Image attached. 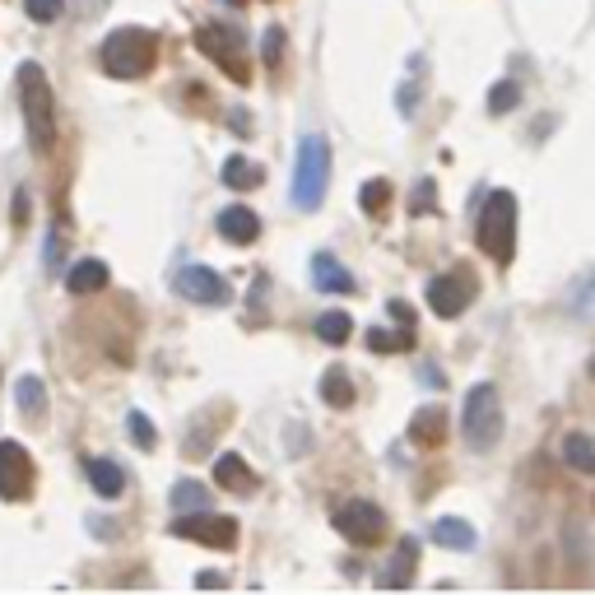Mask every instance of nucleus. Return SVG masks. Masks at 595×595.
Here are the masks:
<instances>
[{
    "instance_id": "9b49d317",
    "label": "nucleus",
    "mask_w": 595,
    "mask_h": 595,
    "mask_svg": "<svg viewBox=\"0 0 595 595\" xmlns=\"http://www.w3.org/2000/svg\"><path fill=\"white\" fill-rule=\"evenodd\" d=\"M172 284H177V293L191 298V303H201V307L228 303V280H224V274H214V270H205V266H182Z\"/></svg>"
},
{
    "instance_id": "c85d7f7f",
    "label": "nucleus",
    "mask_w": 595,
    "mask_h": 595,
    "mask_svg": "<svg viewBox=\"0 0 595 595\" xmlns=\"http://www.w3.org/2000/svg\"><path fill=\"white\" fill-rule=\"evenodd\" d=\"M386 201H391V182H382V177H377V182H363L359 205H363L368 214H382V210H386Z\"/></svg>"
},
{
    "instance_id": "1a4fd4ad",
    "label": "nucleus",
    "mask_w": 595,
    "mask_h": 595,
    "mask_svg": "<svg viewBox=\"0 0 595 595\" xmlns=\"http://www.w3.org/2000/svg\"><path fill=\"white\" fill-rule=\"evenodd\" d=\"M33 493V461L19 442H0V498L24 503Z\"/></svg>"
},
{
    "instance_id": "e433bc0d",
    "label": "nucleus",
    "mask_w": 595,
    "mask_h": 595,
    "mask_svg": "<svg viewBox=\"0 0 595 595\" xmlns=\"http://www.w3.org/2000/svg\"><path fill=\"white\" fill-rule=\"evenodd\" d=\"M224 5H247V0H224Z\"/></svg>"
},
{
    "instance_id": "f03ea898",
    "label": "nucleus",
    "mask_w": 595,
    "mask_h": 595,
    "mask_svg": "<svg viewBox=\"0 0 595 595\" xmlns=\"http://www.w3.org/2000/svg\"><path fill=\"white\" fill-rule=\"evenodd\" d=\"M98 61L112 79H141L154 70L158 61V43L149 29H116L103 37V47H98Z\"/></svg>"
},
{
    "instance_id": "f704fd0d",
    "label": "nucleus",
    "mask_w": 595,
    "mask_h": 595,
    "mask_svg": "<svg viewBox=\"0 0 595 595\" xmlns=\"http://www.w3.org/2000/svg\"><path fill=\"white\" fill-rule=\"evenodd\" d=\"M195 586H224V572H201V577H195Z\"/></svg>"
},
{
    "instance_id": "c9c22d12",
    "label": "nucleus",
    "mask_w": 595,
    "mask_h": 595,
    "mask_svg": "<svg viewBox=\"0 0 595 595\" xmlns=\"http://www.w3.org/2000/svg\"><path fill=\"white\" fill-rule=\"evenodd\" d=\"M103 5H108V0H79V10H85V14H98Z\"/></svg>"
},
{
    "instance_id": "2eb2a0df",
    "label": "nucleus",
    "mask_w": 595,
    "mask_h": 595,
    "mask_svg": "<svg viewBox=\"0 0 595 595\" xmlns=\"http://www.w3.org/2000/svg\"><path fill=\"white\" fill-rule=\"evenodd\" d=\"M214 480H220L228 493H251L256 489V474L237 451H224L220 461H214Z\"/></svg>"
},
{
    "instance_id": "a878e982",
    "label": "nucleus",
    "mask_w": 595,
    "mask_h": 595,
    "mask_svg": "<svg viewBox=\"0 0 595 595\" xmlns=\"http://www.w3.org/2000/svg\"><path fill=\"white\" fill-rule=\"evenodd\" d=\"M172 507H177V512H205V507H210V493H205V484L182 480V484L172 489Z\"/></svg>"
},
{
    "instance_id": "2f4dec72",
    "label": "nucleus",
    "mask_w": 595,
    "mask_h": 595,
    "mask_svg": "<svg viewBox=\"0 0 595 595\" xmlns=\"http://www.w3.org/2000/svg\"><path fill=\"white\" fill-rule=\"evenodd\" d=\"M280 52H284V29H270L266 33V66H280Z\"/></svg>"
},
{
    "instance_id": "4be33fe9",
    "label": "nucleus",
    "mask_w": 595,
    "mask_h": 595,
    "mask_svg": "<svg viewBox=\"0 0 595 595\" xmlns=\"http://www.w3.org/2000/svg\"><path fill=\"white\" fill-rule=\"evenodd\" d=\"M433 540L442 549H474V526L461 517H442V521H433Z\"/></svg>"
},
{
    "instance_id": "6e6552de",
    "label": "nucleus",
    "mask_w": 595,
    "mask_h": 595,
    "mask_svg": "<svg viewBox=\"0 0 595 595\" xmlns=\"http://www.w3.org/2000/svg\"><path fill=\"white\" fill-rule=\"evenodd\" d=\"M335 530H340L349 545H363L368 549L377 540H386V517H382V507L353 498V503H345L340 512H335Z\"/></svg>"
},
{
    "instance_id": "4c0bfd02",
    "label": "nucleus",
    "mask_w": 595,
    "mask_h": 595,
    "mask_svg": "<svg viewBox=\"0 0 595 595\" xmlns=\"http://www.w3.org/2000/svg\"><path fill=\"white\" fill-rule=\"evenodd\" d=\"M591 377H595V359H591Z\"/></svg>"
},
{
    "instance_id": "b1692460",
    "label": "nucleus",
    "mask_w": 595,
    "mask_h": 595,
    "mask_svg": "<svg viewBox=\"0 0 595 595\" xmlns=\"http://www.w3.org/2000/svg\"><path fill=\"white\" fill-rule=\"evenodd\" d=\"M14 405L29 414V419H37V414L47 409V386L37 382V377H19V386H14Z\"/></svg>"
},
{
    "instance_id": "412c9836",
    "label": "nucleus",
    "mask_w": 595,
    "mask_h": 595,
    "mask_svg": "<svg viewBox=\"0 0 595 595\" xmlns=\"http://www.w3.org/2000/svg\"><path fill=\"white\" fill-rule=\"evenodd\" d=\"M322 401L335 405V409H349L353 401H359V391H353V382H349L345 368H330V372L322 377Z\"/></svg>"
},
{
    "instance_id": "7ed1b4c3",
    "label": "nucleus",
    "mask_w": 595,
    "mask_h": 595,
    "mask_svg": "<svg viewBox=\"0 0 595 595\" xmlns=\"http://www.w3.org/2000/svg\"><path fill=\"white\" fill-rule=\"evenodd\" d=\"M474 243H480L489 261H498V266H507L512 256H517V195L512 191L489 195L480 228H474Z\"/></svg>"
},
{
    "instance_id": "39448f33",
    "label": "nucleus",
    "mask_w": 595,
    "mask_h": 595,
    "mask_svg": "<svg viewBox=\"0 0 595 595\" xmlns=\"http://www.w3.org/2000/svg\"><path fill=\"white\" fill-rule=\"evenodd\" d=\"M461 428H465V442H470V447H480V451L503 438V405H498V391H493L489 382L470 386Z\"/></svg>"
},
{
    "instance_id": "9d476101",
    "label": "nucleus",
    "mask_w": 595,
    "mask_h": 595,
    "mask_svg": "<svg viewBox=\"0 0 595 595\" xmlns=\"http://www.w3.org/2000/svg\"><path fill=\"white\" fill-rule=\"evenodd\" d=\"M470 298H474V280H470V274H461V270L438 274V280L428 284V307H433V316H442V322L461 316L470 307Z\"/></svg>"
},
{
    "instance_id": "7c9ffc66",
    "label": "nucleus",
    "mask_w": 595,
    "mask_h": 595,
    "mask_svg": "<svg viewBox=\"0 0 595 595\" xmlns=\"http://www.w3.org/2000/svg\"><path fill=\"white\" fill-rule=\"evenodd\" d=\"M126 428H131V438H135V442H141L145 451H149V447L158 442V433H154V424L145 419V414H141V409H131V419H126Z\"/></svg>"
},
{
    "instance_id": "6ab92c4d",
    "label": "nucleus",
    "mask_w": 595,
    "mask_h": 595,
    "mask_svg": "<svg viewBox=\"0 0 595 595\" xmlns=\"http://www.w3.org/2000/svg\"><path fill=\"white\" fill-rule=\"evenodd\" d=\"M261 182H266V168H261V164H251V158L233 154L228 164H224V187H233V191H256Z\"/></svg>"
},
{
    "instance_id": "aec40b11",
    "label": "nucleus",
    "mask_w": 595,
    "mask_h": 595,
    "mask_svg": "<svg viewBox=\"0 0 595 595\" xmlns=\"http://www.w3.org/2000/svg\"><path fill=\"white\" fill-rule=\"evenodd\" d=\"M414 568H419V540H401V549H395V563L382 572V586H405L414 577Z\"/></svg>"
},
{
    "instance_id": "ddd939ff",
    "label": "nucleus",
    "mask_w": 595,
    "mask_h": 595,
    "mask_svg": "<svg viewBox=\"0 0 595 595\" xmlns=\"http://www.w3.org/2000/svg\"><path fill=\"white\" fill-rule=\"evenodd\" d=\"M409 442L414 447H442L447 442V409H438V405H424L419 414L409 419Z\"/></svg>"
},
{
    "instance_id": "c756f323",
    "label": "nucleus",
    "mask_w": 595,
    "mask_h": 595,
    "mask_svg": "<svg viewBox=\"0 0 595 595\" xmlns=\"http://www.w3.org/2000/svg\"><path fill=\"white\" fill-rule=\"evenodd\" d=\"M24 10H29V19H37V24H52V19H61L66 0H24Z\"/></svg>"
},
{
    "instance_id": "bb28decb",
    "label": "nucleus",
    "mask_w": 595,
    "mask_h": 595,
    "mask_svg": "<svg viewBox=\"0 0 595 595\" xmlns=\"http://www.w3.org/2000/svg\"><path fill=\"white\" fill-rule=\"evenodd\" d=\"M517 103H521V85H512V79L493 85V93H489V112H493V116H507Z\"/></svg>"
},
{
    "instance_id": "72a5a7b5",
    "label": "nucleus",
    "mask_w": 595,
    "mask_h": 595,
    "mask_svg": "<svg viewBox=\"0 0 595 595\" xmlns=\"http://www.w3.org/2000/svg\"><path fill=\"white\" fill-rule=\"evenodd\" d=\"M24 220H29V195L19 191V195H14V224H24Z\"/></svg>"
},
{
    "instance_id": "0eeeda50",
    "label": "nucleus",
    "mask_w": 595,
    "mask_h": 595,
    "mask_svg": "<svg viewBox=\"0 0 595 595\" xmlns=\"http://www.w3.org/2000/svg\"><path fill=\"white\" fill-rule=\"evenodd\" d=\"M177 540H195V545H210V549H233L237 545V521L233 517H214V512H177L172 521Z\"/></svg>"
},
{
    "instance_id": "f3484780",
    "label": "nucleus",
    "mask_w": 595,
    "mask_h": 595,
    "mask_svg": "<svg viewBox=\"0 0 595 595\" xmlns=\"http://www.w3.org/2000/svg\"><path fill=\"white\" fill-rule=\"evenodd\" d=\"M563 307L572 316H595V266H586L577 280L563 289Z\"/></svg>"
},
{
    "instance_id": "a211bd4d",
    "label": "nucleus",
    "mask_w": 595,
    "mask_h": 595,
    "mask_svg": "<svg viewBox=\"0 0 595 595\" xmlns=\"http://www.w3.org/2000/svg\"><path fill=\"white\" fill-rule=\"evenodd\" d=\"M89 484H93V493L98 498H122V489H126V474H122V465L116 461H89Z\"/></svg>"
},
{
    "instance_id": "473e14b6",
    "label": "nucleus",
    "mask_w": 595,
    "mask_h": 595,
    "mask_svg": "<svg viewBox=\"0 0 595 595\" xmlns=\"http://www.w3.org/2000/svg\"><path fill=\"white\" fill-rule=\"evenodd\" d=\"M56 266H61V237H47V270H56Z\"/></svg>"
},
{
    "instance_id": "393cba45",
    "label": "nucleus",
    "mask_w": 595,
    "mask_h": 595,
    "mask_svg": "<svg viewBox=\"0 0 595 595\" xmlns=\"http://www.w3.org/2000/svg\"><path fill=\"white\" fill-rule=\"evenodd\" d=\"M349 330H353L349 312H322V316H316V335H322L326 345H345Z\"/></svg>"
},
{
    "instance_id": "4468645a",
    "label": "nucleus",
    "mask_w": 595,
    "mask_h": 595,
    "mask_svg": "<svg viewBox=\"0 0 595 595\" xmlns=\"http://www.w3.org/2000/svg\"><path fill=\"white\" fill-rule=\"evenodd\" d=\"M312 284L322 293H353V274L335 261V256H312Z\"/></svg>"
},
{
    "instance_id": "5701e85b",
    "label": "nucleus",
    "mask_w": 595,
    "mask_h": 595,
    "mask_svg": "<svg viewBox=\"0 0 595 595\" xmlns=\"http://www.w3.org/2000/svg\"><path fill=\"white\" fill-rule=\"evenodd\" d=\"M563 461L577 474H595V442L586 438V433H568L563 438Z\"/></svg>"
},
{
    "instance_id": "423d86ee",
    "label": "nucleus",
    "mask_w": 595,
    "mask_h": 595,
    "mask_svg": "<svg viewBox=\"0 0 595 595\" xmlns=\"http://www.w3.org/2000/svg\"><path fill=\"white\" fill-rule=\"evenodd\" d=\"M195 47H201L214 66H224V70H228V79H237V85H247V79H251L247 47H243V33L220 29V24H205L201 33H195Z\"/></svg>"
},
{
    "instance_id": "cd10ccee",
    "label": "nucleus",
    "mask_w": 595,
    "mask_h": 595,
    "mask_svg": "<svg viewBox=\"0 0 595 595\" xmlns=\"http://www.w3.org/2000/svg\"><path fill=\"white\" fill-rule=\"evenodd\" d=\"M409 345H414V330H372L368 335V349H377V353H395Z\"/></svg>"
},
{
    "instance_id": "20e7f679",
    "label": "nucleus",
    "mask_w": 595,
    "mask_h": 595,
    "mask_svg": "<svg viewBox=\"0 0 595 595\" xmlns=\"http://www.w3.org/2000/svg\"><path fill=\"white\" fill-rule=\"evenodd\" d=\"M330 182V145L322 135H303L293 158V205L298 210H322Z\"/></svg>"
},
{
    "instance_id": "f8f14e48",
    "label": "nucleus",
    "mask_w": 595,
    "mask_h": 595,
    "mask_svg": "<svg viewBox=\"0 0 595 595\" xmlns=\"http://www.w3.org/2000/svg\"><path fill=\"white\" fill-rule=\"evenodd\" d=\"M220 237L233 243V247H251L256 237H261V214L247 210V205H228L220 214Z\"/></svg>"
},
{
    "instance_id": "f257e3e1",
    "label": "nucleus",
    "mask_w": 595,
    "mask_h": 595,
    "mask_svg": "<svg viewBox=\"0 0 595 595\" xmlns=\"http://www.w3.org/2000/svg\"><path fill=\"white\" fill-rule=\"evenodd\" d=\"M19 112H24L33 149H52V141H56V98H52V85H47V75H43L37 61L19 66Z\"/></svg>"
},
{
    "instance_id": "dca6fc26",
    "label": "nucleus",
    "mask_w": 595,
    "mask_h": 595,
    "mask_svg": "<svg viewBox=\"0 0 595 595\" xmlns=\"http://www.w3.org/2000/svg\"><path fill=\"white\" fill-rule=\"evenodd\" d=\"M108 280H112L108 266H103V261H93V256H89V261H75V270L66 274V289H70L75 298H89V293H103V289H108Z\"/></svg>"
}]
</instances>
